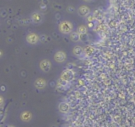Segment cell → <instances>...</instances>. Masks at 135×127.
Listing matches in <instances>:
<instances>
[{
	"label": "cell",
	"instance_id": "cell-3",
	"mask_svg": "<svg viewBox=\"0 0 135 127\" xmlns=\"http://www.w3.org/2000/svg\"><path fill=\"white\" fill-rule=\"evenodd\" d=\"M74 76H75V73H74L73 70H71V69H65L64 71H62V73L60 75V78L71 82L74 79Z\"/></svg>",
	"mask_w": 135,
	"mask_h": 127
},
{
	"label": "cell",
	"instance_id": "cell-25",
	"mask_svg": "<svg viewBox=\"0 0 135 127\" xmlns=\"http://www.w3.org/2000/svg\"><path fill=\"white\" fill-rule=\"evenodd\" d=\"M52 127H56V126H55V125H53V126H52Z\"/></svg>",
	"mask_w": 135,
	"mask_h": 127
},
{
	"label": "cell",
	"instance_id": "cell-8",
	"mask_svg": "<svg viewBox=\"0 0 135 127\" xmlns=\"http://www.w3.org/2000/svg\"><path fill=\"white\" fill-rule=\"evenodd\" d=\"M56 86L59 90H66L68 88L70 87V82L69 81H66V80H64V79H61L59 78L57 80V84H56Z\"/></svg>",
	"mask_w": 135,
	"mask_h": 127
},
{
	"label": "cell",
	"instance_id": "cell-2",
	"mask_svg": "<svg viewBox=\"0 0 135 127\" xmlns=\"http://www.w3.org/2000/svg\"><path fill=\"white\" fill-rule=\"evenodd\" d=\"M40 41V37L38 34L34 33V32H30L26 35V42L31 45H35Z\"/></svg>",
	"mask_w": 135,
	"mask_h": 127
},
{
	"label": "cell",
	"instance_id": "cell-17",
	"mask_svg": "<svg viewBox=\"0 0 135 127\" xmlns=\"http://www.w3.org/2000/svg\"><path fill=\"white\" fill-rule=\"evenodd\" d=\"M96 18H95V17H94V16H93V15H88V16H87L86 17V21H87V23H88V22H90V23H95V22H96Z\"/></svg>",
	"mask_w": 135,
	"mask_h": 127
},
{
	"label": "cell",
	"instance_id": "cell-12",
	"mask_svg": "<svg viewBox=\"0 0 135 127\" xmlns=\"http://www.w3.org/2000/svg\"><path fill=\"white\" fill-rule=\"evenodd\" d=\"M20 118L23 122H29L31 119H32V114L29 111H23V112L20 114Z\"/></svg>",
	"mask_w": 135,
	"mask_h": 127
},
{
	"label": "cell",
	"instance_id": "cell-5",
	"mask_svg": "<svg viewBox=\"0 0 135 127\" xmlns=\"http://www.w3.org/2000/svg\"><path fill=\"white\" fill-rule=\"evenodd\" d=\"M30 18H31V21L33 22L34 24L38 25L40 23H42V21H43V15H42V13L38 12V11H35V12H33L31 14Z\"/></svg>",
	"mask_w": 135,
	"mask_h": 127
},
{
	"label": "cell",
	"instance_id": "cell-14",
	"mask_svg": "<svg viewBox=\"0 0 135 127\" xmlns=\"http://www.w3.org/2000/svg\"><path fill=\"white\" fill-rule=\"evenodd\" d=\"M69 35H70V40L73 41V42H78V41H80V34L78 33L77 31H72Z\"/></svg>",
	"mask_w": 135,
	"mask_h": 127
},
{
	"label": "cell",
	"instance_id": "cell-20",
	"mask_svg": "<svg viewBox=\"0 0 135 127\" xmlns=\"http://www.w3.org/2000/svg\"><path fill=\"white\" fill-rule=\"evenodd\" d=\"M3 102H4V99H3V97L0 95V106H2V105H3Z\"/></svg>",
	"mask_w": 135,
	"mask_h": 127
},
{
	"label": "cell",
	"instance_id": "cell-16",
	"mask_svg": "<svg viewBox=\"0 0 135 127\" xmlns=\"http://www.w3.org/2000/svg\"><path fill=\"white\" fill-rule=\"evenodd\" d=\"M92 15H93L97 20H99V19H101L102 16H103V11H102L101 9H96L94 12H93V14Z\"/></svg>",
	"mask_w": 135,
	"mask_h": 127
},
{
	"label": "cell",
	"instance_id": "cell-6",
	"mask_svg": "<svg viewBox=\"0 0 135 127\" xmlns=\"http://www.w3.org/2000/svg\"><path fill=\"white\" fill-rule=\"evenodd\" d=\"M66 58H67V55L62 50H58L57 52L54 54V60L57 63H63L66 60Z\"/></svg>",
	"mask_w": 135,
	"mask_h": 127
},
{
	"label": "cell",
	"instance_id": "cell-10",
	"mask_svg": "<svg viewBox=\"0 0 135 127\" xmlns=\"http://www.w3.org/2000/svg\"><path fill=\"white\" fill-rule=\"evenodd\" d=\"M34 86L39 90H42L47 86V82L44 78H37L34 81Z\"/></svg>",
	"mask_w": 135,
	"mask_h": 127
},
{
	"label": "cell",
	"instance_id": "cell-22",
	"mask_svg": "<svg viewBox=\"0 0 135 127\" xmlns=\"http://www.w3.org/2000/svg\"><path fill=\"white\" fill-rule=\"evenodd\" d=\"M2 55H3V52L0 50V57H2Z\"/></svg>",
	"mask_w": 135,
	"mask_h": 127
},
{
	"label": "cell",
	"instance_id": "cell-19",
	"mask_svg": "<svg viewBox=\"0 0 135 127\" xmlns=\"http://www.w3.org/2000/svg\"><path fill=\"white\" fill-rule=\"evenodd\" d=\"M67 11H68V12H73V11H74V8H73L72 6H68Z\"/></svg>",
	"mask_w": 135,
	"mask_h": 127
},
{
	"label": "cell",
	"instance_id": "cell-18",
	"mask_svg": "<svg viewBox=\"0 0 135 127\" xmlns=\"http://www.w3.org/2000/svg\"><path fill=\"white\" fill-rule=\"evenodd\" d=\"M40 37V41L41 42H48V40H49V37L47 36V35H45V34H43V35H41V36H39Z\"/></svg>",
	"mask_w": 135,
	"mask_h": 127
},
{
	"label": "cell",
	"instance_id": "cell-9",
	"mask_svg": "<svg viewBox=\"0 0 135 127\" xmlns=\"http://www.w3.org/2000/svg\"><path fill=\"white\" fill-rule=\"evenodd\" d=\"M78 14L81 17H87L90 14V8L86 5H81L78 7Z\"/></svg>",
	"mask_w": 135,
	"mask_h": 127
},
{
	"label": "cell",
	"instance_id": "cell-15",
	"mask_svg": "<svg viewBox=\"0 0 135 127\" xmlns=\"http://www.w3.org/2000/svg\"><path fill=\"white\" fill-rule=\"evenodd\" d=\"M77 32L80 35L87 34V32H88V27H87V26H85V25H80V26H78Z\"/></svg>",
	"mask_w": 135,
	"mask_h": 127
},
{
	"label": "cell",
	"instance_id": "cell-7",
	"mask_svg": "<svg viewBox=\"0 0 135 127\" xmlns=\"http://www.w3.org/2000/svg\"><path fill=\"white\" fill-rule=\"evenodd\" d=\"M72 53L75 57H79V58L84 57L85 56L84 55V47H82L80 45H76L75 47H73Z\"/></svg>",
	"mask_w": 135,
	"mask_h": 127
},
{
	"label": "cell",
	"instance_id": "cell-23",
	"mask_svg": "<svg viewBox=\"0 0 135 127\" xmlns=\"http://www.w3.org/2000/svg\"><path fill=\"white\" fill-rule=\"evenodd\" d=\"M1 89H2L3 91H4V90H5V87H4V86H1Z\"/></svg>",
	"mask_w": 135,
	"mask_h": 127
},
{
	"label": "cell",
	"instance_id": "cell-21",
	"mask_svg": "<svg viewBox=\"0 0 135 127\" xmlns=\"http://www.w3.org/2000/svg\"><path fill=\"white\" fill-rule=\"evenodd\" d=\"M83 1H84V2H92L93 0H83Z\"/></svg>",
	"mask_w": 135,
	"mask_h": 127
},
{
	"label": "cell",
	"instance_id": "cell-11",
	"mask_svg": "<svg viewBox=\"0 0 135 127\" xmlns=\"http://www.w3.org/2000/svg\"><path fill=\"white\" fill-rule=\"evenodd\" d=\"M58 110H59V112L62 113V114H66L70 110V105L67 102H60L59 105H58Z\"/></svg>",
	"mask_w": 135,
	"mask_h": 127
},
{
	"label": "cell",
	"instance_id": "cell-13",
	"mask_svg": "<svg viewBox=\"0 0 135 127\" xmlns=\"http://www.w3.org/2000/svg\"><path fill=\"white\" fill-rule=\"evenodd\" d=\"M94 52H95V48H94L93 46L88 45V46H86V47H84V55L87 56V57H89V56L93 55Z\"/></svg>",
	"mask_w": 135,
	"mask_h": 127
},
{
	"label": "cell",
	"instance_id": "cell-1",
	"mask_svg": "<svg viewBox=\"0 0 135 127\" xmlns=\"http://www.w3.org/2000/svg\"><path fill=\"white\" fill-rule=\"evenodd\" d=\"M58 28L62 34H70L73 31V24L72 22H70L68 20H63L59 23Z\"/></svg>",
	"mask_w": 135,
	"mask_h": 127
},
{
	"label": "cell",
	"instance_id": "cell-24",
	"mask_svg": "<svg viewBox=\"0 0 135 127\" xmlns=\"http://www.w3.org/2000/svg\"><path fill=\"white\" fill-rule=\"evenodd\" d=\"M6 127H15V126H14V125H7Z\"/></svg>",
	"mask_w": 135,
	"mask_h": 127
},
{
	"label": "cell",
	"instance_id": "cell-4",
	"mask_svg": "<svg viewBox=\"0 0 135 127\" xmlns=\"http://www.w3.org/2000/svg\"><path fill=\"white\" fill-rule=\"evenodd\" d=\"M51 67H52V64H51L50 60H48V59H43V60H41L40 63H39V68L41 69V71H43L45 73H46V72H49Z\"/></svg>",
	"mask_w": 135,
	"mask_h": 127
}]
</instances>
